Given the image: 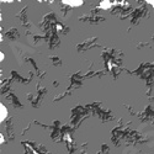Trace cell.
Wrapping results in <instances>:
<instances>
[{
  "label": "cell",
  "mask_w": 154,
  "mask_h": 154,
  "mask_svg": "<svg viewBox=\"0 0 154 154\" xmlns=\"http://www.w3.org/2000/svg\"><path fill=\"white\" fill-rule=\"evenodd\" d=\"M6 117H8V108H6V106L5 105H0V121H5L6 120Z\"/></svg>",
  "instance_id": "obj_1"
},
{
  "label": "cell",
  "mask_w": 154,
  "mask_h": 154,
  "mask_svg": "<svg viewBox=\"0 0 154 154\" xmlns=\"http://www.w3.org/2000/svg\"><path fill=\"white\" fill-rule=\"evenodd\" d=\"M0 59H1V62H3V60L5 59V54H4L3 52H1V54H0Z\"/></svg>",
  "instance_id": "obj_4"
},
{
  "label": "cell",
  "mask_w": 154,
  "mask_h": 154,
  "mask_svg": "<svg viewBox=\"0 0 154 154\" xmlns=\"http://www.w3.org/2000/svg\"><path fill=\"white\" fill-rule=\"evenodd\" d=\"M65 5H69V6H80V5H83V1L79 0V1H64Z\"/></svg>",
  "instance_id": "obj_2"
},
{
  "label": "cell",
  "mask_w": 154,
  "mask_h": 154,
  "mask_svg": "<svg viewBox=\"0 0 154 154\" xmlns=\"http://www.w3.org/2000/svg\"><path fill=\"white\" fill-rule=\"evenodd\" d=\"M111 5H112V3H110V1H101V3H100V8L107 10L110 6H111Z\"/></svg>",
  "instance_id": "obj_3"
},
{
  "label": "cell",
  "mask_w": 154,
  "mask_h": 154,
  "mask_svg": "<svg viewBox=\"0 0 154 154\" xmlns=\"http://www.w3.org/2000/svg\"><path fill=\"white\" fill-rule=\"evenodd\" d=\"M148 3H149V4L152 5V6H154V1H148Z\"/></svg>",
  "instance_id": "obj_5"
}]
</instances>
